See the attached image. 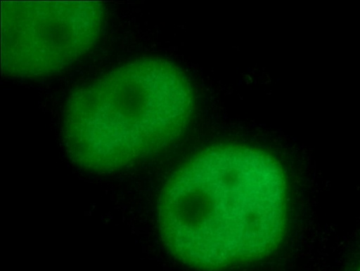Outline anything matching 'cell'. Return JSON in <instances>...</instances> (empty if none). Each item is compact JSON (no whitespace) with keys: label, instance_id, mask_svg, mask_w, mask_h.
Instances as JSON below:
<instances>
[{"label":"cell","instance_id":"1","mask_svg":"<svg viewBox=\"0 0 360 271\" xmlns=\"http://www.w3.org/2000/svg\"><path fill=\"white\" fill-rule=\"evenodd\" d=\"M158 225L168 250L189 267L213 270L260 259L285 230L282 171L254 149L206 150L166 183Z\"/></svg>","mask_w":360,"mask_h":271},{"label":"cell","instance_id":"2","mask_svg":"<svg viewBox=\"0 0 360 271\" xmlns=\"http://www.w3.org/2000/svg\"><path fill=\"white\" fill-rule=\"evenodd\" d=\"M79 92L67 117L71 159L95 172L122 168L174 140L190 111L186 83L163 62L120 68Z\"/></svg>","mask_w":360,"mask_h":271},{"label":"cell","instance_id":"3","mask_svg":"<svg viewBox=\"0 0 360 271\" xmlns=\"http://www.w3.org/2000/svg\"><path fill=\"white\" fill-rule=\"evenodd\" d=\"M15 4L6 10L12 15H5L4 36L11 38L4 39V47L11 48L6 53L27 47L19 59H30L25 70L32 60L28 70L34 74L68 64L96 37L100 19L95 6H85L78 14L85 4L30 3L34 19L25 3Z\"/></svg>","mask_w":360,"mask_h":271}]
</instances>
